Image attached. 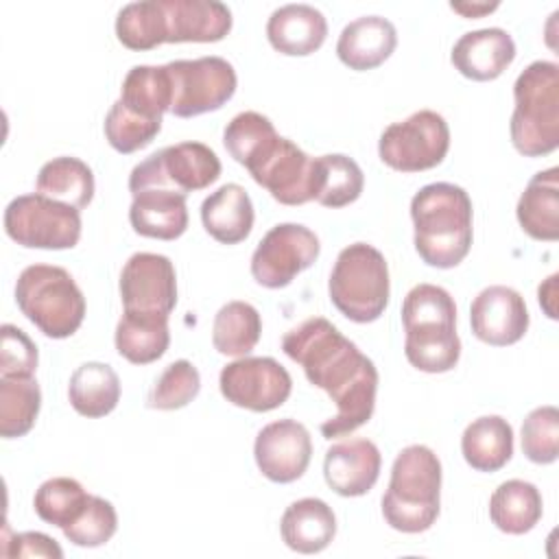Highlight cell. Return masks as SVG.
Wrapping results in <instances>:
<instances>
[{"mask_svg":"<svg viewBox=\"0 0 559 559\" xmlns=\"http://www.w3.org/2000/svg\"><path fill=\"white\" fill-rule=\"evenodd\" d=\"M173 85L170 114L194 118L221 109L236 92L234 66L216 55L199 59H177L166 63Z\"/></svg>","mask_w":559,"mask_h":559,"instance_id":"obj_12","label":"cell"},{"mask_svg":"<svg viewBox=\"0 0 559 559\" xmlns=\"http://www.w3.org/2000/svg\"><path fill=\"white\" fill-rule=\"evenodd\" d=\"M465 463L476 472H498L513 456V428L500 415H483L461 437Z\"/></svg>","mask_w":559,"mask_h":559,"instance_id":"obj_27","label":"cell"},{"mask_svg":"<svg viewBox=\"0 0 559 559\" xmlns=\"http://www.w3.org/2000/svg\"><path fill=\"white\" fill-rule=\"evenodd\" d=\"M282 349L336 404V413L321 424L325 439L345 437L371 419L378 369L336 325L323 317L306 319L284 334Z\"/></svg>","mask_w":559,"mask_h":559,"instance_id":"obj_1","label":"cell"},{"mask_svg":"<svg viewBox=\"0 0 559 559\" xmlns=\"http://www.w3.org/2000/svg\"><path fill=\"white\" fill-rule=\"evenodd\" d=\"M7 544L13 546V548L2 550V555H7V557H55V559L63 557L61 546L52 537L37 533V531L17 533L13 537V542H7Z\"/></svg>","mask_w":559,"mask_h":559,"instance_id":"obj_43","label":"cell"},{"mask_svg":"<svg viewBox=\"0 0 559 559\" xmlns=\"http://www.w3.org/2000/svg\"><path fill=\"white\" fill-rule=\"evenodd\" d=\"M515 59V41L504 28H478L461 35L452 46L450 61L465 79L493 81Z\"/></svg>","mask_w":559,"mask_h":559,"instance_id":"obj_20","label":"cell"},{"mask_svg":"<svg viewBox=\"0 0 559 559\" xmlns=\"http://www.w3.org/2000/svg\"><path fill=\"white\" fill-rule=\"evenodd\" d=\"M321 245L312 229L299 223L271 227L251 255V275L264 288H284L319 258Z\"/></svg>","mask_w":559,"mask_h":559,"instance_id":"obj_13","label":"cell"},{"mask_svg":"<svg viewBox=\"0 0 559 559\" xmlns=\"http://www.w3.org/2000/svg\"><path fill=\"white\" fill-rule=\"evenodd\" d=\"M544 502L539 489L520 478L504 480L489 498V518L507 535H524L542 520Z\"/></svg>","mask_w":559,"mask_h":559,"instance_id":"obj_28","label":"cell"},{"mask_svg":"<svg viewBox=\"0 0 559 559\" xmlns=\"http://www.w3.org/2000/svg\"><path fill=\"white\" fill-rule=\"evenodd\" d=\"M120 299L124 312L170 317L177 306V275L162 253H133L120 271Z\"/></svg>","mask_w":559,"mask_h":559,"instance_id":"obj_15","label":"cell"},{"mask_svg":"<svg viewBox=\"0 0 559 559\" xmlns=\"http://www.w3.org/2000/svg\"><path fill=\"white\" fill-rule=\"evenodd\" d=\"M41 408V389L33 376H0V435L4 439L24 437Z\"/></svg>","mask_w":559,"mask_h":559,"instance_id":"obj_34","label":"cell"},{"mask_svg":"<svg viewBox=\"0 0 559 559\" xmlns=\"http://www.w3.org/2000/svg\"><path fill=\"white\" fill-rule=\"evenodd\" d=\"M105 138L109 142V146L122 155L135 153L144 146H148L155 135L162 129V122H153V120H144L131 111H127L118 100L109 107L107 116H105Z\"/></svg>","mask_w":559,"mask_h":559,"instance_id":"obj_41","label":"cell"},{"mask_svg":"<svg viewBox=\"0 0 559 559\" xmlns=\"http://www.w3.org/2000/svg\"><path fill=\"white\" fill-rule=\"evenodd\" d=\"M528 321L524 297L515 288L502 284L483 288L469 308L474 336L493 347L518 343L526 334Z\"/></svg>","mask_w":559,"mask_h":559,"instance_id":"obj_17","label":"cell"},{"mask_svg":"<svg viewBox=\"0 0 559 559\" xmlns=\"http://www.w3.org/2000/svg\"><path fill=\"white\" fill-rule=\"evenodd\" d=\"M362 188L365 175L352 157L343 153L317 157V203L332 210L345 207L360 197Z\"/></svg>","mask_w":559,"mask_h":559,"instance_id":"obj_35","label":"cell"},{"mask_svg":"<svg viewBox=\"0 0 559 559\" xmlns=\"http://www.w3.org/2000/svg\"><path fill=\"white\" fill-rule=\"evenodd\" d=\"M37 362L39 354L31 336L17 325L4 323L0 328V376H35Z\"/></svg>","mask_w":559,"mask_h":559,"instance_id":"obj_42","label":"cell"},{"mask_svg":"<svg viewBox=\"0 0 559 559\" xmlns=\"http://www.w3.org/2000/svg\"><path fill=\"white\" fill-rule=\"evenodd\" d=\"M328 37L325 15L310 4H284L266 22L269 44L288 57L317 52Z\"/></svg>","mask_w":559,"mask_h":559,"instance_id":"obj_23","label":"cell"},{"mask_svg":"<svg viewBox=\"0 0 559 559\" xmlns=\"http://www.w3.org/2000/svg\"><path fill=\"white\" fill-rule=\"evenodd\" d=\"M522 452L531 463L550 465L559 456V411L552 404L533 408L522 424Z\"/></svg>","mask_w":559,"mask_h":559,"instance_id":"obj_39","label":"cell"},{"mask_svg":"<svg viewBox=\"0 0 559 559\" xmlns=\"http://www.w3.org/2000/svg\"><path fill=\"white\" fill-rule=\"evenodd\" d=\"M201 391V376L199 369L181 358L170 362L159 378L155 380L146 406L157 408V411H177L188 406Z\"/></svg>","mask_w":559,"mask_h":559,"instance_id":"obj_38","label":"cell"},{"mask_svg":"<svg viewBox=\"0 0 559 559\" xmlns=\"http://www.w3.org/2000/svg\"><path fill=\"white\" fill-rule=\"evenodd\" d=\"M164 44H212L231 31V11L218 0H159Z\"/></svg>","mask_w":559,"mask_h":559,"instance_id":"obj_19","label":"cell"},{"mask_svg":"<svg viewBox=\"0 0 559 559\" xmlns=\"http://www.w3.org/2000/svg\"><path fill=\"white\" fill-rule=\"evenodd\" d=\"M116 37L129 50H151L164 44L159 0L124 4L116 17Z\"/></svg>","mask_w":559,"mask_h":559,"instance_id":"obj_37","label":"cell"},{"mask_svg":"<svg viewBox=\"0 0 559 559\" xmlns=\"http://www.w3.org/2000/svg\"><path fill=\"white\" fill-rule=\"evenodd\" d=\"M183 192L168 188H144L133 192L129 223L135 234L157 240H175L188 229Z\"/></svg>","mask_w":559,"mask_h":559,"instance_id":"obj_21","label":"cell"},{"mask_svg":"<svg viewBox=\"0 0 559 559\" xmlns=\"http://www.w3.org/2000/svg\"><path fill=\"white\" fill-rule=\"evenodd\" d=\"M439 456L428 445H406L391 465L389 489L382 496L384 522L400 533H424L439 518Z\"/></svg>","mask_w":559,"mask_h":559,"instance_id":"obj_4","label":"cell"},{"mask_svg":"<svg viewBox=\"0 0 559 559\" xmlns=\"http://www.w3.org/2000/svg\"><path fill=\"white\" fill-rule=\"evenodd\" d=\"M280 533L284 544L301 555H314L330 546L336 535V515L321 498H301L286 507Z\"/></svg>","mask_w":559,"mask_h":559,"instance_id":"obj_24","label":"cell"},{"mask_svg":"<svg viewBox=\"0 0 559 559\" xmlns=\"http://www.w3.org/2000/svg\"><path fill=\"white\" fill-rule=\"evenodd\" d=\"M68 397L72 408L90 419L109 415L120 400L118 373L105 362H83L70 376Z\"/></svg>","mask_w":559,"mask_h":559,"instance_id":"obj_30","label":"cell"},{"mask_svg":"<svg viewBox=\"0 0 559 559\" xmlns=\"http://www.w3.org/2000/svg\"><path fill=\"white\" fill-rule=\"evenodd\" d=\"M260 334V312L247 301H227L214 317L212 343L214 349L223 356H247L258 345Z\"/></svg>","mask_w":559,"mask_h":559,"instance_id":"obj_33","label":"cell"},{"mask_svg":"<svg viewBox=\"0 0 559 559\" xmlns=\"http://www.w3.org/2000/svg\"><path fill=\"white\" fill-rule=\"evenodd\" d=\"M87 491L83 485L70 476H55L39 485L33 498L35 513L46 524L66 528L76 520L87 502Z\"/></svg>","mask_w":559,"mask_h":559,"instance_id":"obj_36","label":"cell"},{"mask_svg":"<svg viewBox=\"0 0 559 559\" xmlns=\"http://www.w3.org/2000/svg\"><path fill=\"white\" fill-rule=\"evenodd\" d=\"M4 231L26 249H72L81 238V210L39 192L22 194L4 207Z\"/></svg>","mask_w":559,"mask_h":559,"instance_id":"obj_8","label":"cell"},{"mask_svg":"<svg viewBox=\"0 0 559 559\" xmlns=\"http://www.w3.org/2000/svg\"><path fill=\"white\" fill-rule=\"evenodd\" d=\"M450 148V127L432 109H419L389 124L378 142L380 159L397 173H421L439 166Z\"/></svg>","mask_w":559,"mask_h":559,"instance_id":"obj_10","label":"cell"},{"mask_svg":"<svg viewBox=\"0 0 559 559\" xmlns=\"http://www.w3.org/2000/svg\"><path fill=\"white\" fill-rule=\"evenodd\" d=\"M118 103L144 120L162 122L173 105V85L166 66H133L122 81Z\"/></svg>","mask_w":559,"mask_h":559,"instance_id":"obj_29","label":"cell"},{"mask_svg":"<svg viewBox=\"0 0 559 559\" xmlns=\"http://www.w3.org/2000/svg\"><path fill=\"white\" fill-rule=\"evenodd\" d=\"M37 192L59 203L83 210L94 199V173L79 157H55L39 168Z\"/></svg>","mask_w":559,"mask_h":559,"instance_id":"obj_32","label":"cell"},{"mask_svg":"<svg viewBox=\"0 0 559 559\" xmlns=\"http://www.w3.org/2000/svg\"><path fill=\"white\" fill-rule=\"evenodd\" d=\"M557 280L559 275L552 273L544 284H539L537 288V299H539V306L544 308L546 317L548 319H557Z\"/></svg>","mask_w":559,"mask_h":559,"instance_id":"obj_44","label":"cell"},{"mask_svg":"<svg viewBox=\"0 0 559 559\" xmlns=\"http://www.w3.org/2000/svg\"><path fill=\"white\" fill-rule=\"evenodd\" d=\"M515 216L520 227L542 242L559 238V168H546L531 177L518 199Z\"/></svg>","mask_w":559,"mask_h":559,"instance_id":"obj_25","label":"cell"},{"mask_svg":"<svg viewBox=\"0 0 559 559\" xmlns=\"http://www.w3.org/2000/svg\"><path fill=\"white\" fill-rule=\"evenodd\" d=\"M116 352L133 365H148L162 358L170 345L168 317L122 312L116 325Z\"/></svg>","mask_w":559,"mask_h":559,"instance_id":"obj_31","label":"cell"},{"mask_svg":"<svg viewBox=\"0 0 559 559\" xmlns=\"http://www.w3.org/2000/svg\"><path fill=\"white\" fill-rule=\"evenodd\" d=\"M328 293L334 308L354 323H371L382 317L389 295V266L384 255L367 242H354L336 255Z\"/></svg>","mask_w":559,"mask_h":559,"instance_id":"obj_7","label":"cell"},{"mask_svg":"<svg viewBox=\"0 0 559 559\" xmlns=\"http://www.w3.org/2000/svg\"><path fill=\"white\" fill-rule=\"evenodd\" d=\"M255 465L271 483H293L304 476L312 456L310 432L297 419L266 424L253 443Z\"/></svg>","mask_w":559,"mask_h":559,"instance_id":"obj_16","label":"cell"},{"mask_svg":"<svg viewBox=\"0 0 559 559\" xmlns=\"http://www.w3.org/2000/svg\"><path fill=\"white\" fill-rule=\"evenodd\" d=\"M253 203L240 183H225L201 203L205 231L223 245L242 242L253 229Z\"/></svg>","mask_w":559,"mask_h":559,"instance_id":"obj_26","label":"cell"},{"mask_svg":"<svg viewBox=\"0 0 559 559\" xmlns=\"http://www.w3.org/2000/svg\"><path fill=\"white\" fill-rule=\"evenodd\" d=\"M511 144L524 157H544L559 146V66L528 63L513 83Z\"/></svg>","mask_w":559,"mask_h":559,"instance_id":"obj_5","label":"cell"},{"mask_svg":"<svg viewBox=\"0 0 559 559\" xmlns=\"http://www.w3.org/2000/svg\"><path fill=\"white\" fill-rule=\"evenodd\" d=\"M20 312L48 338L72 336L85 319V297L63 266L31 264L15 282Z\"/></svg>","mask_w":559,"mask_h":559,"instance_id":"obj_6","label":"cell"},{"mask_svg":"<svg viewBox=\"0 0 559 559\" xmlns=\"http://www.w3.org/2000/svg\"><path fill=\"white\" fill-rule=\"evenodd\" d=\"M450 9L452 11H456V13H461V15H465V17H483L485 13H491V11H496L498 9V2H491V4H487V2H452L450 4Z\"/></svg>","mask_w":559,"mask_h":559,"instance_id":"obj_45","label":"cell"},{"mask_svg":"<svg viewBox=\"0 0 559 559\" xmlns=\"http://www.w3.org/2000/svg\"><path fill=\"white\" fill-rule=\"evenodd\" d=\"M380 467L382 456L378 445L362 437L332 443L323 459L325 483L343 498L365 496L376 485Z\"/></svg>","mask_w":559,"mask_h":559,"instance_id":"obj_18","label":"cell"},{"mask_svg":"<svg viewBox=\"0 0 559 559\" xmlns=\"http://www.w3.org/2000/svg\"><path fill=\"white\" fill-rule=\"evenodd\" d=\"M221 177L218 155L203 142H179L164 146L133 166L129 192L144 188H168L177 192H197Z\"/></svg>","mask_w":559,"mask_h":559,"instance_id":"obj_9","label":"cell"},{"mask_svg":"<svg viewBox=\"0 0 559 559\" xmlns=\"http://www.w3.org/2000/svg\"><path fill=\"white\" fill-rule=\"evenodd\" d=\"M118 528V515L109 500L100 496H87L83 511L63 531L66 539L81 548H98L107 544Z\"/></svg>","mask_w":559,"mask_h":559,"instance_id":"obj_40","label":"cell"},{"mask_svg":"<svg viewBox=\"0 0 559 559\" xmlns=\"http://www.w3.org/2000/svg\"><path fill=\"white\" fill-rule=\"evenodd\" d=\"M218 386L229 404L266 413L290 397L293 378L271 356H242L221 369Z\"/></svg>","mask_w":559,"mask_h":559,"instance_id":"obj_14","label":"cell"},{"mask_svg":"<svg viewBox=\"0 0 559 559\" xmlns=\"http://www.w3.org/2000/svg\"><path fill=\"white\" fill-rule=\"evenodd\" d=\"M415 251L435 269H454L465 260L474 238L469 194L454 183L437 181L411 199Z\"/></svg>","mask_w":559,"mask_h":559,"instance_id":"obj_2","label":"cell"},{"mask_svg":"<svg viewBox=\"0 0 559 559\" xmlns=\"http://www.w3.org/2000/svg\"><path fill=\"white\" fill-rule=\"evenodd\" d=\"M245 168L282 205H304L317 197V157L280 133Z\"/></svg>","mask_w":559,"mask_h":559,"instance_id":"obj_11","label":"cell"},{"mask_svg":"<svg viewBox=\"0 0 559 559\" xmlns=\"http://www.w3.org/2000/svg\"><path fill=\"white\" fill-rule=\"evenodd\" d=\"M406 332V360L426 373H445L461 358L456 334V306L452 295L437 284L413 286L402 304Z\"/></svg>","mask_w":559,"mask_h":559,"instance_id":"obj_3","label":"cell"},{"mask_svg":"<svg viewBox=\"0 0 559 559\" xmlns=\"http://www.w3.org/2000/svg\"><path fill=\"white\" fill-rule=\"evenodd\" d=\"M397 46L395 26L380 15H362L345 24L336 41V55L349 70L365 72L384 63Z\"/></svg>","mask_w":559,"mask_h":559,"instance_id":"obj_22","label":"cell"}]
</instances>
